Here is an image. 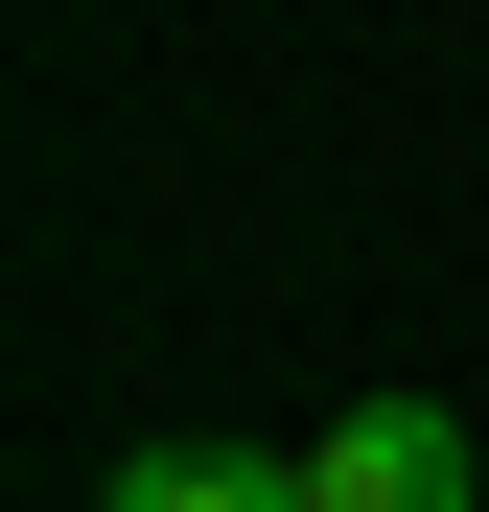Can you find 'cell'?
Returning a JSON list of instances; mask_svg holds the SVG:
<instances>
[{"instance_id":"obj_1","label":"cell","mask_w":489,"mask_h":512,"mask_svg":"<svg viewBox=\"0 0 489 512\" xmlns=\"http://www.w3.org/2000/svg\"><path fill=\"white\" fill-rule=\"evenodd\" d=\"M303 512H489V443H466L443 396H350L303 443Z\"/></svg>"},{"instance_id":"obj_2","label":"cell","mask_w":489,"mask_h":512,"mask_svg":"<svg viewBox=\"0 0 489 512\" xmlns=\"http://www.w3.org/2000/svg\"><path fill=\"white\" fill-rule=\"evenodd\" d=\"M94 512H303V443H117Z\"/></svg>"}]
</instances>
